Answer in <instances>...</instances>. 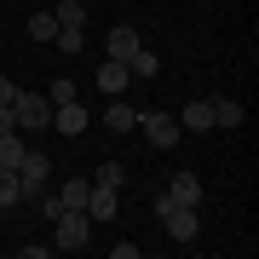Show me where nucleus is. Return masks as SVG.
Masks as SVG:
<instances>
[{
	"label": "nucleus",
	"instance_id": "f257e3e1",
	"mask_svg": "<svg viewBox=\"0 0 259 259\" xmlns=\"http://www.w3.org/2000/svg\"><path fill=\"white\" fill-rule=\"evenodd\" d=\"M12 115H18V133H47L52 127V98L47 93H18Z\"/></svg>",
	"mask_w": 259,
	"mask_h": 259
},
{
	"label": "nucleus",
	"instance_id": "f03ea898",
	"mask_svg": "<svg viewBox=\"0 0 259 259\" xmlns=\"http://www.w3.org/2000/svg\"><path fill=\"white\" fill-rule=\"evenodd\" d=\"M52 225H58V242H52L58 253H75V248H87V236H93V219H87L81 207H64V213H52Z\"/></svg>",
	"mask_w": 259,
	"mask_h": 259
},
{
	"label": "nucleus",
	"instance_id": "7ed1b4c3",
	"mask_svg": "<svg viewBox=\"0 0 259 259\" xmlns=\"http://www.w3.org/2000/svg\"><path fill=\"white\" fill-rule=\"evenodd\" d=\"M139 133L150 139V150H173V144H179V133H185V127H179V115L144 110V115H139Z\"/></svg>",
	"mask_w": 259,
	"mask_h": 259
},
{
	"label": "nucleus",
	"instance_id": "20e7f679",
	"mask_svg": "<svg viewBox=\"0 0 259 259\" xmlns=\"http://www.w3.org/2000/svg\"><path fill=\"white\" fill-rule=\"evenodd\" d=\"M47 179H52V161L40 156V150H23V161H18V190H23V196H47Z\"/></svg>",
	"mask_w": 259,
	"mask_h": 259
},
{
	"label": "nucleus",
	"instance_id": "39448f33",
	"mask_svg": "<svg viewBox=\"0 0 259 259\" xmlns=\"http://www.w3.org/2000/svg\"><path fill=\"white\" fill-rule=\"evenodd\" d=\"M161 225H167V236H173V242H196V236H202V207L173 202V207L161 213Z\"/></svg>",
	"mask_w": 259,
	"mask_h": 259
},
{
	"label": "nucleus",
	"instance_id": "423d86ee",
	"mask_svg": "<svg viewBox=\"0 0 259 259\" xmlns=\"http://www.w3.org/2000/svg\"><path fill=\"white\" fill-rule=\"evenodd\" d=\"M87 190H93V179H64V190L58 196H47V202H40V213H64V207H87Z\"/></svg>",
	"mask_w": 259,
	"mask_h": 259
},
{
	"label": "nucleus",
	"instance_id": "0eeeda50",
	"mask_svg": "<svg viewBox=\"0 0 259 259\" xmlns=\"http://www.w3.org/2000/svg\"><path fill=\"white\" fill-rule=\"evenodd\" d=\"M87 121H93V115H87V104H52V127L58 133H64V139H81V133H87Z\"/></svg>",
	"mask_w": 259,
	"mask_h": 259
},
{
	"label": "nucleus",
	"instance_id": "6e6552de",
	"mask_svg": "<svg viewBox=\"0 0 259 259\" xmlns=\"http://www.w3.org/2000/svg\"><path fill=\"white\" fill-rule=\"evenodd\" d=\"M81 213H87L93 225H110L115 213H121V202H115V190H110V185H93V190H87V207H81Z\"/></svg>",
	"mask_w": 259,
	"mask_h": 259
},
{
	"label": "nucleus",
	"instance_id": "1a4fd4ad",
	"mask_svg": "<svg viewBox=\"0 0 259 259\" xmlns=\"http://www.w3.org/2000/svg\"><path fill=\"white\" fill-rule=\"evenodd\" d=\"M167 196H173V202H185V207H202V179H196L190 167H179V173L167 179Z\"/></svg>",
	"mask_w": 259,
	"mask_h": 259
},
{
	"label": "nucleus",
	"instance_id": "9d476101",
	"mask_svg": "<svg viewBox=\"0 0 259 259\" xmlns=\"http://www.w3.org/2000/svg\"><path fill=\"white\" fill-rule=\"evenodd\" d=\"M133 75H127V64H121V58H104L98 64V93L104 98H121V87H127Z\"/></svg>",
	"mask_w": 259,
	"mask_h": 259
},
{
	"label": "nucleus",
	"instance_id": "9b49d317",
	"mask_svg": "<svg viewBox=\"0 0 259 259\" xmlns=\"http://www.w3.org/2000/svg\"><path fill=\"white\" fill-rule=\"evenodd\" d=\"M139 47H144V40H139V29H127V23H115V29H110V40H104V52H110V58H121V64H127Z\"/></svg>",
	"mask_w": 259,
	"mask_h": 259
},
{
	"label": "nucleus",
	"instance_id": "f8f14e48",
	"mask_svg": "<svg viewBox=\"0 0 259 259\" xmlns=\"http://www.w3.org/2000/svg\"><path fill=\"white\" fill-rule=\"evenodd\" d=\"M179 127H185V133H207V127H213V98L185 104V110H179Z\"/></svg>",
	"mask_w": 259,
	"mask_h": 259
},
{
	"label": "nucleus",
	"instance_id": "ddd939ff",
	"mask_svg": "<svg viewBox=\"0 0 259 259\" xmlns=\"http://www.w3.org/2000/svg\"><path fill=\"white\" fill-rule=\"evenodd\" d=\"M242 121H248V110H242L236 98H213V127H225V133H236Z\"/></svg>",
	"mask_w": 259,
	"mask_h": 259
},
{
	"label": "nucleus",
	"instance_id": "4468645a",
	"mask_svg": "<svg viewBox=\"0 0 259 259\" xmlns=\"http://www.w3.org/2000/svg\"><path fill=\"white\" fill-rule=\"evenodd\" d=\"M156 69H161V58H156V52H144V47L127 58V75H133V81H156Z\"/></svg>",
	"mask_w": 259,
	"mask_h": 259
},
{
	"label": "nucleus",
	"instance_id": "2eb2a0df",
	"mask_svg": "<svg viewBox=\"0 0 259 259\" xmlns=\"http://www.w3.org/2000/svg\"><path fill=\"white\" fill-rule=\"evenodd\" d=\"M104 121H110V133H133V127H139V110H133V104H115V98H110Z\"/></svg>",
	"mask_w": 259,
	"mask_h": 259
},
{
	"label": "nucleus",
	"instance_id": "dca6fc26",
	"mask_svg": "<svg viewBox=\"0 0 259 259\" xmlns=\"http://www.w3.org/2000/svg\"><path fill=\"white\" fill-rule=\"evenodd\" d=\"M18 161H23V144H18V133H0V167H6V173H18Z\"/></svg>",
	"mask_w": 259,
	"mask_h": 259
},
{
	"label": "nucleus",
	"instance_id": "f3484780",
	"mask_svg": "<svg viewBox=\"0 0 259 259\" xmlns=\"http://www.w3.org/2000/svg\"><path fill=\"white\" fill-rule=\"evenodd\" d=\"M52 40H58L64 52H81V47H87V29H81V23H58V35H52Z\"/></svg>",
	"mask_w": 259,
	"mask_h": 259
},
{
	"label": "nucleus",
	"instance_id": "a211bd4d",
	"mask_svg": "<svg viewBox=\"0 0 259 259\" xmlns=\"http://www.w3.org/2000/svg\"><path fill=\"white\" fill-rule=\"evenodd\" d=\"M23 202V190H18V173H6V167H0V213L6 207H18Z\"/></svg>",
	"mask_w": 259,
	"mask_h": 259
},
{
	"label": "nucleus",
	"instance_id": "6ab92c4d",
	"mask_svg": "<svg viewBox=\"0 0 259 259\" xmlns=\"http://www.w3.org/2000/svg\"><path fill=\"white\" fill-rule=\"evenodd\" d=\"M93 185H110V190H121V185H127V167H121V161H104L98 173H93Z\"/></svg>",
	"mask_w": 259,
	"mask_h": 259
},
{
	"label": "nucleus",
	"instance_id": "aec40b11",
	"mask_svg": "<svg viewBox=\"0 0 259 259\" xmlns=\"http://www.w3.org/2000/svg\"><path fill=\"white\" fill-rule=\"evenodd\" d=\"M58 35V18L52 12H35V18H29V40H52Z\"/></svg>",
	"mask_w": 259,
	"mask_h": 259
},
{
	"label": "nucleus",
	"instance_id": "412c9836",
	"mask_svg": "<svg viewBox=\"0 0 259 259\" xmlns=\"http://www.w3.org/2000/svg\"><path fill=\"white\" fill-rule=\"evenodd\" d=\"M52 18H58V23H81V29H87V6H81V0H64Z\"/></svg>",
	"mask_w": 259,
	"mask_h": 259
},
{
	"label": "nucleus",
	"instance_id": "4be33fe9",
	"mask_svg": "<svg viewBox=\"0 0 259 259\" xmlns=\"http://www.w3.org/2000/svg\"><path fill=\"white\" fill-rule=\"evenodd\" d=\"M52 104H69L75 98V81H69V75H58V81H52V93H47Z\"/></svg>",
	"mask_w": 259,
	"mask_h": 259
},
{
	"label": "nucleus",
	"instance_id": "5701e85b",
	"mask_svg": "<svg viewBox=\"0 0 259 259\" xmlns=\"http://www.w3.org/2000/svg\"><path fill=\"white\" fill-rule=\"evenodd\" d=\"M18 253H23V259H47V253H58V248H52V242H23Z\"/></svg>",
	"mask_w": 259,
	"mask_h": 259
},
{
	"label": "nucleus",
	"instance_id": "b1692460",
	"mask_svg": "<svg viewBox=\"0 0 259 259\" xmlns=\"http://www.w3.org/2000/svg\"><path fill=\"white\" fill-rule=\"evenodd\" d=\"M0 133H18V115H12V104H0Z\"/></svg>",
	"mask_w": 259,
	"mask_h": 259
},
{
	"label": "nucleus",
	"instance_id": "393cba45",
	"mask_svg": "<svg viewBox=\"0 0 259 259\" xmlns=\"http://www.w3.org/2000/svg\"><path fill=\"white\" fill-rule=\"evenodd\" d=\"M12 98H18V87H12L6 75H0V104H12Z\"/></svg>",
	"mask_w": 259,
	"mask_h": 259
}]
</instances>
